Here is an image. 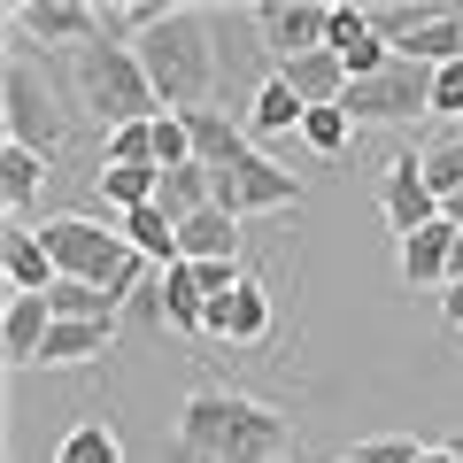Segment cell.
Instances as JSON below:
<instances>
[{
    "mask_svg": "<svg viewBox=\"0 0 463 463\" xmlns=\"http://www.w3.org/2000/svg\"><path fill=\"white\" fill-rule=\"evenodd\" d=\"M47 301H54V325H124V301L85 286V279H54Z\"/></svg>",
    "mask_w": 463,
    "mask_h": 463,
    "instance_id": "cell-20",
    "label": "cell"
},
{
    "mask_svg": "<svg viewBox=\"0 0 463 463\" xmlns=\"http://www.w3.org/2000/svg\"><path fill=\"white\" fill-rule=\"evenodd\" d=\"M124 325H139V332H170V309H163V270H155V279L139 286L132 301H124Z\"/></svg>",
    "mask_w": 463,
    "mask_h": 463,
    "instance_id": "cell-29",
    "label": "cell"
},
{
    "mask_svg": "<svg viewBox=\"0 0 463 463\" xmlns=\"http://www.w3.org/2000/svg\"><path fill=\"white\" fill-rule=\"evenodd\" d=\"M448 255H456V224H425V232H410V240H402V279L410 286H440L448 294Z\"/></svg>",
    "mask_w": 463,
    "mask_h": 463,
    "instance_id": "cell-16",
    "label": "cell"
},
{
    "mask_svg": "<svg viewBox=\"0 0 463 463\" xmlns=\"http://www.w3.org/2000/svg\"><path fill=\"white\" fill-rule=\"evenodd\" d=\"M379 209H386V224H394V240H410V232L440 224V194L425 185V163H417L410 147L379 170Z\"/></svg>",
    "mask_w": 463,
    "mask_h": 463,
    "instance_id": "cell-7",
    "label": "cell"
},
{
    "mask_svg": "<svg viewBox=\"0 0 463 463\" xmlns=\"http://www.w3.org/2000/svg\"><path fill=\"white\" fill-rule=\"evenodd\" d=\"M70 78H78V100L109 124V132H124V124H155V116H163L147 70H139V47H109V39H93V47L70 54Z\"/></svg>",
    "mask_w": 463,
    "mask_h": 463,
    "instance_id": "cell-3",
    "label": "cell"
},
{
    "mask_svg": "<svg viewBox=\"0 0 463 463\" xmlns=\"http://www.w3.org/2000/svg\"><path fill=\"white\" fill-rule=\"evenodd\" d=\"M255 32H263V47L279 54V62H294V54L325 47L332 8H317V0H263V8H255Z\"/></svg>",
    "mask_w": 463,
    "mask_h": 463,
    "instance_id": "cell-9",
    "label": "cell"
},
{
    "mask_svg": "<svg viewBox=\"0 0 463 463\" xmlns=\"http://www.w3.org/2000/svg\"><path fill=\"white\" fill-rule=\"evenodd\" d=\"M301 201V178L294 170H279L263 147H248V155H232L224 170H216V209H232V216H263V209H294Z\"/></svg>",
    "mask_w": 463,
    "mask_h": 463,
    "instance_id": "cell-6",
    "label": "cell"
},
{
    "mask_svg": "<svg viewBox=\"0 0 463 463\" xmlns=\"http://www.w3.org/2000/svg\"><path fill=\"white\" fill-rule=\"evenodd\" d=\"M432 116H463V62L432 70Z\"/></svg>",
    "mask_w": 463,
    "mask_h": 463,
    "instance_id": "cell-31",
    "label": "cell"
},
{
    "mask_svg": "<svg viewBox=\"0 0 463 463\" xmlns=\"http://www.w3.org/2000/svg\"><path fill=\"white\" fill-rule=\"evenodd\" d=\"M139 70H147L155 100H163L170 116L209 109V93H216V32H209V16H201V8H170V16L139 39Z\"/></svg>",
    "mask_w": 463,
    "mask_h": 463,
    "instance_id": "cell-2",
    "label": "cell"
},
{
    "mask_svg": "<svg viewBox=\"0 0 463 463\" xmlns=\"http://www.w3.org/2000/svg\"><path fill=\"white\" fill-rule=\"evenodd\" d=\"M325 47L347 62V78H379V70L394 62V47H386V39L371 32V16H364V8H332V32H325Z\"/></svg>",
    "mask_w": 463,
    "mask_h": 463,
    "instance_id": "cell-14",
    "label": "cell"
},
{
    "mask_svg": "<svg viewBox=\"0 0 463 463\" xmlns=\"http://www.w3.org/2000/svg\"><path fill=\"white\" fill-rule=\"evenodd\" d=\"M163 463H294V417L232 386H201L185 394Z\"/></svg>",
    "mask_w": 463,
    "mask_h": 463,
    "instance_id": "cell-1",
    "label": "cell"
},
{
    "mask_svg": "<svg viewBox=\"0 0 463 463\" xmlns=\"http://www.w3.org/2000/svg\"><path fill=\"white\" fill-rule=\"evenodd\" d=\"M448 448H456V463H463V440H448Z\"/></svg>",
    "mask_w": 463,
    "mask_h": 463,
    "instance_id": "cell-34",
    "label": "cell"
},
{
    "mask_svg": "<svg viewBox=\"0 0 463 463\" xmlns=\"http://www.w3.org/2000/svg\"><path fill=\"white\" fill-rule=\"evenodd\" d=\"M417 163H425V185H432L440 201H456V194H463V139H432Z\"/></svg>",
    "mask_w": 463,
    "mask_h": 463,
    "instance_id": "cell-27",
    "label": "cell"
},
{
    "mask_svg": "<svg viewBox=\"0 0 463 463\" xmlns=\"http://www.w3.org/2000/svg\"><path fill=\"white\" fill-rule=\"evenodd\" d=\"M39 185H47V163L24 147H0V209H8V224H24V209L39 201Z\"/></svg>",
    "mask_w": 463,
    "mask_h": 463,
    "instance_id": "cell-22",
    "label": "cell"
},
{
    "mask_svg": "<svg viewBox=\"0 0 463 463\" xmlns=\"http://www.w3.org/2000/svg\"><path fill=\"white\" fill-rule=\"evenodd\" d=\"M440 317H448V332H463V286H448V294H440Z\"/></svg>",
    "mask_w": 463,
    "mask_h": 463,
    "instance_id": "cell-32",
    "label": "cell"
},
{
    "mask_svg": "<svg viewBox=\"0 0 463 463\" xmlns=\"http://www.w3.org/2000/svg\"><path fill=\"white\" fill-rule=\"evenodd\" d=\"M0 124H8V147L39 155V163H54V155L70 147L62 100H54V85L39 78L24 54H8V70H0Z\"/></svg>",
    "mask_w": 463,
    "mask_h": 463,
    "instance_id": "cell-4",
    "label": "cell"
},
{
    "mask_svg": "<svg viewBox=\"0 0 463 463\" xmlns=\"http://www.w3.org/2000/svg\"><path fill=\"white\" fill-rule=\"evenodd\" d=\"M47 332H54V301L47 294H8V309H0V347H8V364L32 371L39 355H47Z\"/></svg>",
    "mask_w": 463,
    "mask_h": 463,
    "instance_id": "cell-12",
    "label": "cell"
},
{
    "mask_svg": "<svg viewBox=\"0 0 463 463\" xmlns=\"http://www.w3.org/2000/svg\"><path fill=\"white\" fill-rule=\"evenodd\" d=\"M185 132H194V163H201V170H224L232 155H248V147H255V139L240 132L224 109H194V116H185Z\"/></svg>",
    "mask_w": 463,
    "mask_h": 463,
    "instance_id": "cell-18",
    "label": "cell"
},
{
    "mask_svg": "<svg viewBox=\"0 0 463 463\" xmlns=\"http://www.w3.org/2000/svg\"><path fill=\"white\" fill-rule=\"evenodd\" d=\"M347 456H355V463H417V456H425V440H402V432H386V440H355Z\"/></svg>",
    "mask_w": 463,
    "mask_h": 463,
    "instance_id": "cell-30",
    "label": "cell"
},
{
    "mask_svg": "<svg viewBox=\"0 0 463 463\" xmlns=\"http://www.w3.org/2000/svg\"><path fill=\"white\" fill-rule=\"evenodd\" d=\"M116 232H124V240H132V255H147L155 270L178 263V224H170L155 201H147V209H132V216H116Z\"/></svg>",
    "mask_w": 463,
    "mask_h": 463,
    "instance_id": "cell-21",
    "label": "cell"
},
{
    "mask_svg": "<svg viewBox=\"0 0 463 463\" xmlns=\"http://www.w3.org/2000/svg\"><path fill=\"white\" fill-rule=\"evenodd\" d=\"M347 132H355V124H347V109H309V116H301V139H309L317 155H340Z\"/></svg>",
    "mask_w": 463,
    "mask_h": 463,
    "instance_id": "cell-28",
    "label": "cell"
},
{
    "mask_svg": "<svg viewBox=\"0 0 463 463\" xmlns=\"http://www.w3.org/2000/svg\"><path fill=\"white\" fill-rule=\"evenodd\" d=\"M93 194L109 201L116 216H132V209H147V201L163 194V170H155V163H147V170H124V163H100V178H93Z\"/></svg>",
    "mask_w": 463,
    "mask_h": 463,
    "instance_id": "cell-23",
    "label": "cell"
},
{
    "mask_svg": "<svg viewBox=\"0 0 463 463\" xmlns=\"http://www.w3.org/2000/svg\"><path fill=\"white\" fill-rule=\"evenodd\" d=\"M263 332H270V286H263V279H240L232 294L209 301V340H240V347H255Z\"/></svg>",
    "mask_w": 463,
    "mask_h": 463,
    "instance_id": "cell-10",
    "label": "cell"
},
{
    "mask_svg": "<svg viewBox=\"0 0 463 463\" xmlns=\"http://www.w3.org/2000/svg\"><path fill=\"white\" fill-rule=\"evenodd\" d=\"M301 100H294V85L286 78H263V93L248 100V132H263V139H279V132H301Z\"/></svg>",
    "mask_w": 463,
    "mask_h": 463,
    "instance_id": "cell-24",
    "label": "cell"
},
{
    "mask_svg": "<svg viewBox=\"0 0 463 463\" xmlns=\"http://www.w3.org/2000/svg\"><path fill=\"white\" fill-rule=\"evenodd\" d=\"M417 463H456V448L440 440V448H425V456H417Z\"/></svg>",
    "mask_w": 463,
    "mask_h": 463,
    "instance_id": "cell-33",
    "label": "cell"
},
{
    "mask_svg": "<svg viewBox=\"0 0 463 463\" xmlns=\"http://www.w3.org/2000/svg\"><path fill=\"white\" fill-rule=\"evenodd\" d=\"M8 24H16L24 39H39V47H93L100 39V8L93 0H16Z\"/></svg>",
    "mask_w": 463,
    "mask_h": 463,
    "instance_id": "cell-8",
    "label": "cell"
},
{
    "mask_svg": "<svg viewBox=\"0 0 463 463\" xmlns=\"http://www.w3.org/2000/svg\"><path fill=\"white\" fill-rule=\"evenodd\" d=\"M340 463H355V456H340Z\"/></svg>",
    "mask_w": 463,
    "mask_h": 463,
    "instance_id": "cell-35",
    "label": "cell"
},
{
    "mask_svg": "<svg viewBox=\"0 0 463 463\" xmlns=\"http://www.w3.org/2000/svg\"><path fill=\"white\" fill-rule=\"evenodd\" d=\"M0 279H8V294H54L62 270H54L39 224H8V232H0Z\"/></svg>",
    "mask_w": 463,
    "mask_h": 463,
    "instance_id": "cell-11",
    "label": "cell"
},
{
    "mask_svg": "<svg viewBox=\"0 0 463 463\" xmlns=\"http://www.w3.org/2000/svg\"><path fill=\"white\" fill-rule=\"evenodd\" d=\"M279 78L294 85V100H301V109H340V100H347V85H355V78H347V62H340L332 47H317V54H294V62H279Z\"/></svg>",
    "mask_w": 463,
    "mask_h": 463,
    "instance_id": "cell-13",
    "label": "cell"
},
{
    "mask_svg": "<svg viewBox=\"0 0 463 463\" xmlns=\"http://www.w3.org/2000/svg\"><path fill=\"white\" fill-rule=\"evenodd\" d=\"M340 109H347V124H417V116H432V70L410 62V54H394L379 78L347 85Z\"/></svg>",
    "mask_w": 463,
    "mask_h": 463,
    "instance_id": "cell-5",
    "label": "cell"
},
{
    "mask_svg": "<svg viewBox=\"0 0 463 463\" xmlns=\"http://www.w3.org/2000/svg\"><path fill=\"white\" fill-rule=\"evenodd\" d=\"M163 309H170V332H209V286H201L194 263H170L163 270Z\"/></svg>",
    "mask_w": 463,
    "mask_h": 463,
    "instance_id": "cell-19",
    "label": "cell"
},
{
    "mask_svg": "<svg viewBox=\"0 0 463 463\" xmlns=\"http://www.w3.org/2000/svg\"><path fill=\"white\" fill-rule=\"evenodd\" d=\"M394 54H410V62H425V70H448V62H463V8H440V16H425L410 39H402Z\"/></svg>",
    "mask_w": 463,
    "mask_h": 463,
    "instance_id": "cell-17",
    "label": "cell"
},
{
    "mask_svg": "<svg viewBox=\"0 0 463 463\" xmlns=\"http://www.w3.org/2000/svg\"><path fill=\"white\" fill-rule=\"evenodd\" d=\"M109 340H116V325H54V332H47V355H39V364H93Z\"/></svg>",
    "mask_w": 463,
    "mask_h": 463,
    "instance_id": "cell-26",
    "label": "cell"
},
{
    "mask_svg": "<svg viewBox=\"0 0 463 463\" xmlns=\"http://www.w3.org/2000/svg\"><path fill=\"white\" fill-rule=\"evenodd\" d=\"M54 463H124V440H116V425H100V417H85V425L62 432V448H54Z\"/></svg>",
    "mask_w": 463,
    "mask_h": 463,
    "instance_id": "cell-25",
    "label": "cell"
},
{
    "mask_svg": "<svg viewBox=\"0 0 463 463\" xmlns=\"http://www.w3.org/2000/svg\"><path fill=\"white\" fill-rule=\"evenodd\" d=\"M178 263H240V216L201 209L194 224H178Z\"/></svg>",
    "mask_w": 463,
    "mask_h": 463,
    "instance_id": "cell-15",
    "label": "cell"
}]
</instances>
